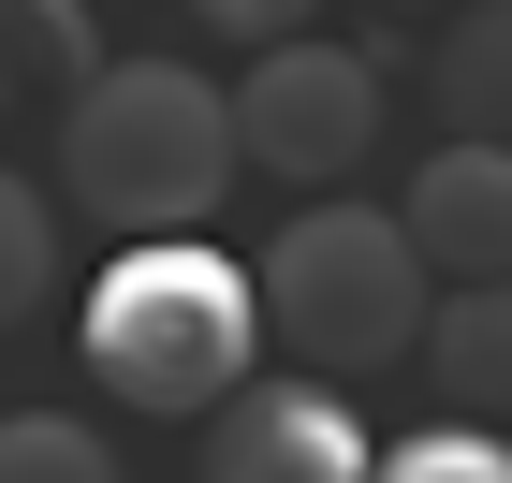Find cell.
I'll list each match as a JSON object with an SVG mask.
<instances>
[{
  "instance_id": "7a4b0ae2",
  "label": "cell",
  "mask_w": 512,
  "mask_h": 483,
  "mask_svg": "<svg viewBox=\"0 0 512 483\" xmlns=\"http://www.w3.org/2000/svg\"><path fill=\"white\" fill-rule=\"evenodd\" d=\"M264 352V293L249 264H220L205 235H132L103 279H88V381L118 410H161V425H191L220 410Z\"/></svg>"
},
{
  "instance_id": "3957f363",
  "label": "cell",
  "mask_w": 512,
  "mask_h": 483,
  "mask_svg": "<svg viewBox=\"0 0 512 483\" xmlns=\"http://www.w3.org/2000/svg\"><path fill=\"white\" fill-rule=\"evenodd\" d=\"M425 279H439L425 235H410L395 205H337V191H308L264 235V264H249L264 337L308 352L322 381H366V366H410V352H425V308H439Z\"/></svg>"
},
{
  "instance_id": "ba28073f",
  "label": "cell",
  "mask_w": 512,
  "mask_h": 483,
  "mask_svg": "<svg viewBox=\"0 0 512 483\" xmlns=\"http://www.w3.org/2000/svg\"><path fill=\"white\" fill-rule=\"evenodd\" d=\"M439 118L454 132H498L512 147V0H454V30H439Z\"/></svg>"
},
{
  "instance_id": "277c9868",
  "label": "cell",
  "mask_w": 512,
  "mask_h": 483,
  "mask_svg": "<svg viewBox=\"0 0 512 483\" xmlns=\"http://www.w3.org/2000/svg\"><path fill=\"white\" fill-rule=\"evenodd\" d=\"M235 147L249 176H278V191H337L366 147H381V59L366 44H264L235 88Z\"/></svg>"
},
{
  "instance_id": "5b68a950",
  "label": "cell",
  "mask_w": 512,
  "mask_h": 483,
  "mask_svg": "<svg viewBox=\"0 0 512 483\" xmlns=\"http://www.w3.org/2000/svg\"><path fill=\"white\" fill-rule=\"evenodd\" d=\"M381 440L352 425V396L293 366V381H235V396L205 410V483H366Z\"/></svg>"
},
{
  "instance_id": "7c38bea8",
  "label": "cell",
  "mask_w": 512,
  "mask_h": 483,
  "mask_svg": "<svg viewBox=\"0 0 512 483\" xmlns=\"http://www.w3.org/2000/svg\"><path fill=\"white\" fill-rule=\"evenodd\" d=\"M366 483H512V440H498V425H454V410H439V425L381 440V469H366Z\"/></svg>"
},
{
  "instance_id": "8fae6325",
  "label": "cell",
  "mask_w": 512,
  "mask_h": 483,
  "mask_svg": "<svg viewBox=\"0 0 512 483\" xmlns=\"http://www.w3.org/2000/svg\"><path fill=\"white\" fill-rule=\"evenodd\" d=\"M0 483H118V440L74 410H0Z\"/></svg>"
},
{
  "instance_id": "4fadbf2b",
  "label": "cell",
  "mask_w": 512,
  "mask_h": 483,
  "mask_svg": "<svg viewBox=\"0 0 512 483\" xmlns=\"http://www.w3.org/2000/svg\"><path fill=\"white\" fill-rule=\"evenodd\" d=\"M191 30L264 59V44H308V30H322V0H191Z\"/></svg>"
},
{
  "instance_id": "5bb4252c",
  "label": "cell",
  "mask_w": 512,
  "mask_h": 483,
  "mask_svg": "<svg viewBox=\"0 0 512 483\" xmlns=\"http://www.w3.org/2000/svg\"><path fill=\"white\" fill-rule=\"evenodd\" d=\"M15 103H30V88H15V59H0V118H15Z\"/></svg>"
},
{
  "instance_id": "9c48e42d",
  "label": "cell",
  "mask_w": 512,
  "mask_h": 483,
  "mask_svg": "<svg viewBox=\"0 0 512 483\" xmlns=\"http://www.w3.org/2000/svg\"><path fill=\"white\" fill-rule=\"evenodd\" d=\"M0 59H15V88L74 103L103 74V0H0Z\"/></svg>"
},
{
  "instance_id": "9a60e30c",
  "label": "cell",
  "mask_w": 512,
  "mask_h": 483,
  "mask_svg": "<svg viewBox=\"0 0 512 483\" xmlns=\"http://www.w3.org/2000/svg\"><path fill=\"white\" fill-rule=\"evenodd\" d=\"M381 15H425V0H381Z\"/></svg>"
},
{
  "instance_id": "52a82bcc",
  "label": "cell",
  "mask_w": 512,
  "mask_h": 483,
  "mask_svg": "<svg viewBox=\"0 0 512 483\" xmlns=\"http://www.w3.org/2000/svg\"><path fill=\"white\" fill-rule=\"evenodd\" d=\"M425 381L454 425H512V279H454L425 308Z\"/></svg>"
},
{
  "instance_id": "8992f818",
  "label": "cell",
  "mask_w": 512,
  "mask_h": 483,
  "mask_svg": "<svg viewBox=\"0 0 512 483\" xmlns=\"http://www.w3.org/2000/svg\"><path fill=\"white\" fill-rule=\"evenodd\" d=\"M395 220L425 235L439 279H512V147H498V132L425 147V176H410V205H395Z\"/></svg>"
},
{
  "instance_id": "30bf717a",
  "label": "cell",
  "mask_w": 512,
  "mask_h": 483,
  "mask_svg": "<svg viewBox=\"0 0 512 483\" xmlns=\"http://www.w3.org/2000/svg\"><path fill=\"white\" fill-rule=\"evenodd\" d=\"M44 293H59V205L0 161V337H15V322H44Z\"/></svg>"
},
{
  "instance_id": "6da1fadb",
  "label": "cell",
  "mask_w": 512,
  "mask_h": 483,
  "mask_svg": "<svg viewBox=\"0 0 512 483\" xmlns=\"http://www.w3.org/2000/svg\"><path fill=\"white\" fill-rule=\"evenodd\" d=\"M235 176H249L235 88H205L191 59H103V74L59 103V191H74L103 235H191Z\"/></svg>"
}]
</instances>
